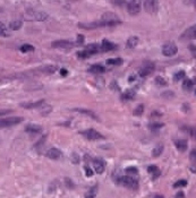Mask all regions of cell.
<instances>
[{
  "label": "cell",
  "mask_w": 196,
  "mask_h": 198,
  "mask_svg": "<svg viewBox=\"0 0 196 198\" xmlns=\"http://www.w3.org/2000/svg\"><path fill=\"white\" fill-rule=\"evenodd\" d=\"M143 112H144V105H143V104H139V105H137V107L135 108L133 113L135 115H141Z\"/></svg>",
  "instance_id": "cell-36"
},
{
  "label": "cell",
  "mask_w": 196,
  "mask_h": 198,
  "mask_svg": "<svg viewBox=\"0 0 196 198\" xmlns=\"http://www.w3.org/2000/svg\"><path fill=\"white\" fill-rule=\"evenodd\" d=\"M183 40H194L196 38V25H193L188 27L185 32L181 34Z\"/></svg>",
  "instance_id": "cell-12"
},
{
  "label": "cell",
  "mask_w": 196,
  "mask_h": 198,
  "mask_svg": "<svg viewBox=\"0 0 196 198\" xmlns=\"http://www.w3.org/2000/svg\"><path fill=\"white\" fill-rule=\"evenodd\" d=\"M163 126H165L163 123H151V125H149V128L151 130H158V129L162 128Z\"/></svg>",
  "instance_id": "cell-39"
},
{
  "label": "cell",
  "mask_w": 196,
  "mask_h": 198,
  "mask_svg": "<svg viewBox=\"0 0 196 198\" xmlns=\"http://www.w3.org/2000/svg\"><path fill=\"white\" fill-rule=\"evenodd\" d=\"M75 45H77L75 42L68 41V40H58V41H53L51 43L52 48H60V49H71Z\"/></svg>",
  "instance_id": "cell-7"
},
{
  "label": "cell",
  "mask_w": 196,
  "mask_h": 198,
  "mask_svg": "<svg viewBox=\"0 0 196 198\" xmlns=\"http://www.w3.org/2000/svg\"><path fill=\"white\" fill-rule=\"evenodd\" d=\"M19 50H20V52H23V53H26V52L34 51V46H32L31 44H23L19 48Z\"/></svg>",
  "instance_id": "cell-33"
},
{
  "label": "cell",
  "mask_w": 196,
  "mask_h": 198,
  "mask_svg": "<svg viewBox=\"0 0 196 198\" xmlns=\"http://www.w3.org/2000/svg\"><path fill=\"white\" fill-rule=\"evenodd\" d=\"M178 197H181V198H183L184 197V194H183V192H179V194H177V195H176V198H178Z\"/></svg>",
  "instance_id": "cell-50"
},
{
  "label": "cell",
  "mask_w": 196,
  "mask_h": 198,
  "mask_svg": "<svg viewBox=\"0 0 196 198\" xmlns=\"http://www.w3.org/2000/svg\"><path fill=\"white\" fill-rule=\"evenodd\" d=\"M101 20L103 22L104 26H116L121 24V20L118 17V15L114 13H104L102 15Z\"/></svg>",
  "instance_id": "cell-2"
},
{
  "label": "cell",
  "mask_w": 196,
  "mask_h": 198,
  "mask_svg": "<svg viewBox=\"0 0 196 198\" xmlns=\"http://www.w3.org/2000/svg\"><path fill=\"white\" fill-rule=\"evenodd\" d=\"M89 71L91 74H102L106 71V68L101 65H92L89 68Z\"/></svg>",
  "instance_id": "cell-23"
},
{
  "label": "cell",
  "mask_w": 196,
  "mask_h": 198,
  "mask_svg": "<svg viewBox=\"0 0 196 198\" xmlns=\"http://www.w3.org/2000/svg\"><path fill=\"white\" fill-rule=\"evenodd\" d=\"M144 5V8L147 13L150 14H155L159 10V4L158 1H154V0H147V1H144L143 2Z\"/></svg>",
  "instance_id": "cell-11"
},
{
  "label": "cell",
  "mask_w": 196,
  "mask_h": 198,
  "mask_svg": "<svg viewBox=\"0 0 196 198\" xmlns=\"http://www.w3.org/2000/svg\"><path fill=\"white\" fill-rule=\"evenodd\" d=\"M67 74H68V71L66 70L65 68H61V69H60V75H61V76H66Z\"/></svg>",
  "instance_id": "cell-47"
},
{
  "label": "cell",
  "mask_w": 196,
  "mask_h": 198,
  "mask_svg": "<svg viewBox=\"0 0 196 198\" xmlns=\"http://www.w3.org/2000/svg\"><path fill=\"white\" fill-rule=\"evenodd\" d=\"M84 43V36L83 35H77V40H76V44L77 45H82Z\"/></svg>",
  "instance_id": "cell-41"
},
{
  "label": "cell",
  "mask_w": 196,
  "mask_h": 198,
  "mask_svg": "<svg viewBox=\"0 0 196 198\" xmlns=\"http://www.w3.org/2000/svg\"><path fill=\"white\" fill-rule=\"evenodd\" d=\"M195 94H196V90H195Z\"/></svg>",
  "instance_id": "cell-53"
},
{
  "label": "cell",
  "mask_w": 196,
  "mask_h": 198,
  "mask_svg": "<svg viewBox=\"0 0 196 198\" xmlns=\"http://www.w3.org/2000/svg\"><path fill=\"white\" fill-rule=\"evenodd\" d=\"M96 191H98V186L95 185L93 187H91L89 190L86 191V194H85V198H95Z\"/></svg>",
  "instance_id": "cell-27"
},
{
  "label": "cell",
  "mask_w": 196,
  "mask_h": 198,
  "mask_svg": "<svg viewBox=\"0 0 196 198\" xmlns=\"http://www.w3.org/2000/svg\"><path fill=\"white\" fill-rule=\"evenodd\" d=\"M127 10L132 16H135L141 12V4L138 1H128L127 2Z\"/></svg>",
  "instance_id": "cell-10"
},
{
  "label": "cell",
  "mask_w": 196,
  "mask_h": 198,
  "mask_svg": "<svg viewBox=\"0 0 196 198\" xmlns=\"http://www.w3.org/2000/svg\"><path fill=\"white\" fill-rule=\"evenodd\" d=\"M25 131L31 135H36L42 131V127L39 125H35V123H30L25 127Z\"/></svg>",
  "instance_id": "cell-15"
},
{
  "label": "cell",
  "mask_w": 196,
  "mask_h": 198,
  "mask_svg": "<svg viewBox=\"0 0 196 198\" xmlns=\"http://www.w3.org/2000/svg\"><path fill=\"white\" fill-rule=\"evenodd\" d=\"M0 33H1V36H4V38H8V36L10 35L4 23H1V24H0Z\"/></svg>",
  "instance_id": "cell-34"
},
{
  "label": "cell",
  "mask_w": 196,
  "mask_h": 198,
  "mask_svg": "<svg viewBox=\"0 0 196 198\" xmlns=\"http://www.w3.org/2000/svg\"><path fill=\"white\" fill-rule=\"evenodd\" d=\"M43 104H44V100H40V101H36V102H23L20 103L19 105L22 108L25 109H36V108H41Z\"/></svg>",
  "instance_id": "cell-14"
},
{
  "label": "cell",
  "mask_w": 196,
  "mask_h": 198,
  "mask_svg": "<svg viewBox=\"0 0 196 198\" xmlns=\"http://www.w3.org/2000/svg\"><path fill=\"white\" fill-rule=\"evenodd\" d=\"M185 76H186V73H185L184 70H179V71H177L175 75H173V81H175V82L181 81V79L185 78Z\"/></svg>",
  "instance_id": "cell-31"
},
{
  "label": "cell",
  "mask_w": 196,
  "mask_h": 198,
  "mask_svg": "<svg viewBox=\"0 0 196 198\" xmlns=\"http://www.w3.org/2000/svg\"><path fill=\"white\" fill-rule=\"evenodd\" d=\"M20 26H22V20H13L9 24V28L13 31H17L20 28Z\"/></svg>",
  "instance_id": "cell-30"
},
{
  "label": "cell",
  "mask_w": 196,
  "mask_h": 198,
  "mask_svg": "<svg viewBox=\"0 0 196 198\" xmlns=\"http://www.w3.org/2000/svg\"><path fill=\"white\" fill-rule=\"evenodd\" d=\"M112 4L114 5H118V6H122V5H125L127 2L126 1H112Z\"/></svg>",
  "instance_id": "cell-45"
},
{
  "label": "cell",
  "mask_w": 196,
  "mask_h": 198,
  "mask_svg": "<svg viewBox=\"0 0 196 198\" xmlns=\"http://www.w3.org/2000/svg\"><path fill=\"white\" fill-rule=\"evenodd\" d=\"M117 49V45L108 41V40H103L102 41V44H101V51L102 52H108V51H112V50H116Z\"/></svg>",
  "instance_id": "cell-17"
},
{
  "label": "cell",
  "mask_w": 196,
  "mask_h": 198,
  "mask_svg": "<svg viewBox=\"0 0 196 198\" xmlns=\"http://www.w3.org/2000/svg\"><path fill=\"white\" fill-rule=\"evenodd\" d=\"M107 64L110 66H119L122 64V59L121 58H111V59H108Z\"/></svg>",
  "instance_id": "cell-28"
},
{
  "label": "cell",
  "mask_w": 196,
  "mask_h": 198,
  "mask_svg": "<svg viewBox=\"0 0 196 198\" xmlns=\"http://www.w3.org/2000/svg\"><path fill=\"white\" fill-rule=\"evenodd\" d=\"M152 198H165V197H163L162 195H154V196H153Z\"/></svg>",
  "instance_id": "cell-51"
},
{
  "label": "cell",
  "mask_w": 196,
  "mask_h": 198,
  "mask_svg": "<svg viewBox=\"0 0 196 198\" xmlns=\"http://www.w3.org/2000/svg\"><path fill=\"white\" fill-rule=\"evenodd\" d=\"M178 51V48L177 45L175 44L173 42H168V43H165L163 46H162V53H163V56L165 57H172V56H175Z\"/></svg>",
  "instance_id": "cell-6"
},
{
  "label": "cell",
  "mask_w": 196,
  "mask_h": 198,
  "mask_svg": "<svg viewBox=\"0 0 196 198\" xmlns=\"http://www.w3.org/2000/svg\"><path fill=\"white\" fill-rule=\"evenodd\" d=\"M190 159H192V160L195 159L196 160V149H193V151H192V153H190Z\"/></svg>",
  "instance_id": "cell-46"
},
{
  "label": "cell",
  "mask_w": 196,
  "mask_h": 198,
  "mask_svg": "<svg viewBox=\"0 0 196 198\" xmlns=\"http://www.w3.org/2000/svg\"><path fill=\"white\" fill-rule=\"evenodd\" d=\"M189 50L192 51V53H193V57L196 58V46L194 44H190L189 45Z\"/></svg>",
  "instance_id": "cell-44"
},
{
  "label": "cell",
  "mask_w": 196,
  "mask_h": 198,
  "mask_svg": "<svg viewBox=\"0 0 196 198\" xmlns=\"http://www.w3.org/2000/svg\"><path fill=\"white\" fill-rule=\"evenodd\" d=\"M85 176L86 177H92L93 176V171L91 170V168H89V166H85Z\"/></svg>",
  "instance_id": "cell-43"
},
{
  "label": "cell",
  "mask_w": 196,
  "mask_h": 198,
  "mask_svg": "<svg viewBox=\"0 0 196 198\" xmlns=\"http://www.w3.org/2000/svg\"><path fill=\"white\" fill-rule=\"evenodd\" d=\"M79 134L83 135L85 138H87L90 141H98V139H103V135H101L99 131H96L95 129H86L79 131Z\"/></svg>",
  "instance_id": "cell-5"
},
{
  "label": "cell",
  "mask_w": 196,
  "mask_h": 198,
  "mask_svg": "<svg viewBox=\"0 0 196 198\" xmlns=\"http://www.w3.org/2000/svg\"><path fill=\"white\" fill-rule=\"evenodd\" d=\"M73 111H75V112H78V113H82V115H87V117H91L92 119H95V120H99V118L96 117L93 111H91V110H87V109H84V108H75L73 109Z\"/></svg>",
  "instance_id": "cell-19"
},
{
  "label": "cell",
  "mask_w": 196,
  "mask_h": 198,
  "mask_svg": "<svg viewBox=\"0 0 196 198\" xmlns=\"http://www.w3.org/2000/svg\"><path fill=\"white\" fill-rule=\"evenodd\" d=\"M125 172L127 173V176H137L138 174V170H137V168H135V166H128L125 169Z\"/></svg>",
  "instance_id": "cell-29"
},
{
  "label": "cell",
  "mask_w": 196,
  "mask_h": 198,
  "mask_svg": "<svg viewBox=\"0 0 196 198\" xmlns=\"http://www.w3.org/2000/svg\"><path fill=\"white\" fill-rule=\"evenodd\" d=\"M162 115L161 112H158V111H155V112H153V113H152V117H155V115Z\"/></svg>",
  "instance_id": "cell-49"
},
{
  "label": "cell",
  "mask_w": 196,
  "mask_h": 198,
  "mask_svg": "<svg viewBox=\"0 0 196 198\" xmlns=\"http://www.w3.org/2000/svg\"><path fill=\"white\" fill-rule=\"evenodd\" d=\"M93 168H94L95 172L98 174H101L104 171L106 164H104V162L101 159H95V160H93Z\"/></svg>",
  "instance_id": "cell-16"
},
{
  "label": "cell",
  "mask_w": 196,
  "mask_h": 198,
  "mask_svg": "<svg viewBox=\"0 0 196 198\" xmlns=\"http://www.w3.org/2000/svg\"><path fill=\"white\" fill-rule=\"evenodd\" d=\"M147 172L152 174V179L153 180H155L161 174V172H160V170H159V168L157 165H150L147 168Z\"/></svg>",
  "instance_id": "cell-22"
},
{
  "label": "cell",
  "mask_w": 196,
  "mask_h": 198,
  "mask_svg": "<svg viewBox=\"0 0 196 198\" xmlns=\"http://www.w3.org/2000/svg\"><path fill=\"white\" fill-rule=\"evenodd\" d=\"M85 50L89 51L92 56L98 53V52H101V44H98V43H91V44L86 45L85 46Z\"/></svg>",
  "instance_id": "cell-20"
},
{
  "label": "cell",
  "mask_w": 196,
  "mask_h": 198,
  "mask_svg": "<svg viewBox=\"0 0 196 198\" xmlns=\"http://www.w3.org/2000/svg\"><path fill=\"white\" fill-rule=\"evenodd\" d=\"M23 121V118L22 117H8L6 119H1L0 121V125L1 127H10V126H15V125H18Z\"/></svg>",
  "instance_id": "cell-8"
},
{
  "label": "cell",
  "mask_w": 196,
  "mask_h": 198,
  "mask_svg": "<svg viewBox=\"0 0 196 198\" xmlns=\"http://www.w3.org/2000/svg\"><path fill=\"white\" fill-rule=\"evenodd\" d=\"M193 85H194V83L190 79H186V81H184L183 83V88L185 91H190L193 88Z\"/></svg>",
  "instance_id": "cell-32"
},
{
  "label": "cell",
  "mask_w": 196,
  "mask_h": 198,
  "mask_svg": "<svg viewBox=\"0 0 196 198\" xmlns=\"http://www.w3.org/2000/svg\"><path fill=\"white\" fill-rule=\"evenodd\" d=\"M121 186L129 188V189H137L138 188V181L137 179L133 178L132 176H121L117 180Z\"/></svg>",
  "instance_id": "cell-1"
},
{
  "label": "cell",
  "mask_w": 196,
  "mask_h": 198,
  "mask_svg": "<svg viewBox=\"0 0 196 198\" xmlns=\"http://www.w3.org/2000/svg\"><path fill=\"white\" fill-rule=\"evenodd\" d=\"M163 152V144H158L157 146L152 149V156L153 157H159Z\"/></svg>",
  "instance_id": "cell-26"
},
{
  "label": "cell",
  "mask_w": 196,
  "mask_h": 198,
  "mask_svg": "<svg viewBox=\"0 0 196 198\" xmlns=\"http://www.w3.org/2000/svg\"><path fill=\"white\" fill-rule=\"evenodd\" d=\"M92 56L89 51H86L85 49L83 50V51H78L77 52V57L79 58V59H86V58H90Z\"/></svg>",
  "instance_id": "cell-35"
},
{
  "label": "cell",
  "mask_w": 196,
  "mask_h": 198,
  "mask_svg": "<svg viewBox=\"0 0 196 198\" xmlns=\"http://www.w3.org/2000/svg\"><path fill=\"white\" fill-rule=\"evenodd\" d=\"M71 162H73L74 164H78V163H79V156L76 153L71 154Z\"/></svg>",
  "instance_id": "cell-40"
},
{
  "label": "cell",
  "mask_w": 196,
  "mask_h": 198,
  "mask_svg": "<svg viewBox=\"0 0 196 198\" xmlns=\"http://www.w3.org/2000/svg\"><path fill=\"white\" fill-rule=\"evenodd\" d=\"M161 96L162 97H173V93L172 92H170V91H167V92H163L162 94H161Z\"/></svg>",
  "instance_id": "cell-42"
},
{
  "label": "cell",
  "mask_w": 196,
  "mask_h": 198,
  "mask_svg": "<svg viewBox=\"0 0 196 198\" xmlns=\"http://www.w3.org/2000/svg\"><path fill=\"white\" fill-rule=\"evenodd\" d=\"M175 146L177 147L178 151L185 152L187 149V141L185 139H177V141H175Z\"/></svg>",
  "instance_id": "cell-24"
},
{
  "label": "cell",
  "mask_w": 196,
  "mask_h": 198,
  "mask_svg": "<svg viewBox=\"0 0 196 198\" xmlns=\"http://www.w3.org/2000/svg\"><path fill=\"white\" fill-rule=\"evenodd\" d=\"M186 186H187L186 180H179V181L173 183V188H180V187H186Z\"/></svg>",
  "instance_id": "cell-38"
},
{
  "label": "cell",
  "mask_w": 196,
  "mask_h": 198,
  "mask_svg": "<svg viewBox=\"0 0 196 198\" xmlns=\"http://www.w3.org/2000/svg\"><path fill=\"white\" fill-rule=\"evenodd\" d=\"M134 81H135V76H129V78H128V82H129V83H132V82H134Z\"/></svg>",
  "instance_id": "cell-48"
},
{
  "label": "cell",
  "mask_w": 196,
  "mask_h": 198,
  "mask_svg": "<svg viewBox=\"0 0 196 198\" xmlns=\"http://www.w3.org/2000/svg\"><path fill=\"white\" fill-rule=\"evenodd\" d=\"M135 95H136V90L135 88H128L121 94V100L122 101H130L135 97Z\"/></svg>",
  "instance_id": "cell-18"
},
{
  "label": "cell",
  "mask_w": 196,
  "mask_h": 198,
  "mask_svg": "<svg viewBox=\"0 0 196 198\" xmlns=\"http://www.w3.org/2000/svg\"><path fill=\"white\" fill-rule=\"evenodd\" d=\"M137 44H138V38L137 36H130L126 42V46L128 49H133Z\"/></svg>",
  "instance_id": "cell-25"
},
{
  "label": "cell",
  "mask_w": 196,
  "mask_h": 198,
  "mask_svg": "<svg viewBox=\"0 0 196 198\" xmlns=\"http://www.w3.org/2000/svg\"><path fill=\"white\" fill-rule=\"evenodd\" d=\"M154 68H155L154 62H152V61H145V62H143V65L141 66V68H139V70H138V76L146 77V76H149V75H151L152 73L154 71Z\"/></svg>",
  "instance_id": "cell-4"
},
{
  "label": "cell",
  "mask_w": 196,
  "mask_h": 198,
  "mask_svg": "<svg viewBox=\"0 0 196 198\" xmlns=\"http://www.w3.org/2000/svg\"><path fill=\"white\" fill-rule=\"evenodd\" d=\"M45 156L49 157V159H51V160H59V159L61 157V152H60L58 148L52 147V148H50V149L47 151Z\"/></svg>",
  "instance_id": "cell-13"
},
{
  "label": "cell",
  "mask_w": 196,
  "mask_h": 198,
  "mask_svg": "<svg viewBox=\"0 0 196 198\" xmlns=\"http://www.w3.org/2000/svg\"><path fill=\"white\" fill-rule=\"evenodd\" d=\"M8 112H10V111H9V110H8V111H1V115H4L5 113H8Z\"/></svg>",
  "instance_id": "cell-52"
},
{
  "label": "cell",
  "mask_w": 196,
  "mask_h": 198,
  "mask_svg": "<svg viewBox=\"0 0 196 198\" xmlns=\"http://www.w3.org/2000/svg\"><path fill=\"white\" fill-rule=\"evenodd\" d=\"M104 24L101 19L100 20H95V22H91V23H78V27L79 28H85V30H93V28H99V27H103Z\"/></svg>",
  "instance_id": "cell-9"
},
{
  "label": "cell",
  "mask_w": 196,
  "mask_h": 198,
  "mask_svg": "<svg viewBox=\"0 0 196 198\" xmlns=\"http://www.w3.org/2000/svg\"><path fill=\"white\" fill-rule=\"evenodd\" d=\"M27 20H38V22H43L48 18V14L44 12H35V10H27L25 14Z\"/></svg>",
  "instance_id": "cell-3"
},
{
  "label": "cell",
  "mask_w": 196,
  "mask_h": 198,
  "mask_svg": "<svg viewBox=\"0 0 196 198\" xmlns=\"http://www.w3.org/2000/svg\"><path fill=\"white\" fill-rule=\"evenodd\" d=\"M155 84L159 85V86H165V85H167V82H165V79L163 77L158 76L155 78Z\"/></svg>",
  "instance_id": "cell-37"
},
{
  "label": "cell",
  "mask_w": 196,
  "mask_h": 198,
  "mask_svg": "<svg viewBox=\"0 0 196 198\" xmlns=\"http://www.w3.org/2000/svg\"><path fill=\"white\" fill-rule=\"evenodd\" d=\"M180 129L183 130L184 133H186L187 135H189L192 138H195L196 139V128L195 127H190V126H181Z\"/></svg>",
  "instance_id": "cell-21"
}]
</instances>
